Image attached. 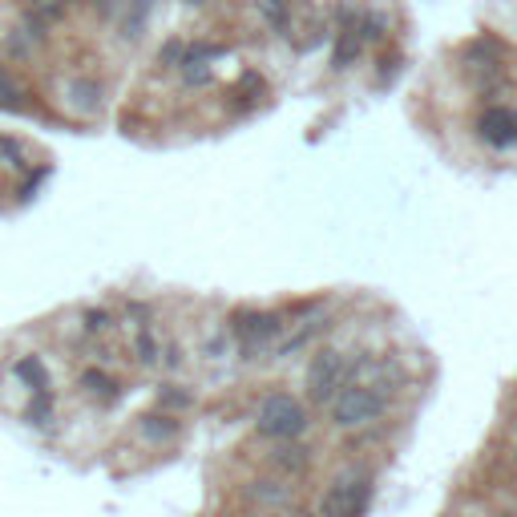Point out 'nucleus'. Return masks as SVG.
<instances>
[{
  "label": "nucleus",
  "mask_w": 517,
  "mask_h": 517,
  "mask_svg": "<svg viewBox=\"0 0 517 517\" xmlns=\"http://www.w3.org/2000/svg\"><path fill=\"white\" fill-rule=\"evenodd\" d=\"M247 494H251L258 505H279L283 497H287V485H279V489H275V481H255V485L247 489Z\"/></svg>",
  "instance_id": "a211bd4d"
},
{
  "label": "nucleus",
  "mask_w": 517,
  "mask_h": 517,
  "mask_svg": "<svg viewBox=\"0 0 517 517\" xmlns=\"http://www.w3.org/2000/svg\"><path fill=\"white\" fill-rule=\"evenodd\" d=\"M258 437L267 441H296L299 433L307 428V409L287 392H275L258 404V417H255Z\"/></svg>",
  "instance_id": "f257e3e1"
},
{
  "label": "nucleus",
  "mask_w": 517,
  "mask_h": 517,
  "mask_svg": "<svg viewBox=\"0 0 517 517\" xmlns=\"http://www.w3.org/2000/svg\"><path fill=\"white\" fill-rule=\"evenodd\" d=\"M183 5H191V8H202V5H211V0H183Z\"/></svg>",
  "instance_id": "a878e982"
},
{
  "label": "nucleus",
  "mask_w": 517,
  "mask_h": 517,
  "mask_svg": "<svg viewBox=\"0 0 517 517\" xmlns=\"http://www.w3.org/2000/svg\"><path fill=\"white\" fill-rule=\"evenodd\" d=\"M158 400L166 404V409H186V404H191L194 396H191V392H183V388H174V384H170V388H162V396H158Z\"/></svg>",
  "instance_id": "412c9836"
},
{
  "label": "nucleus",
  "mask_w": 517,
  "mask_h": 517,
  "mask_svg": "<svg viewBox=\"0 0 517 517\" xmlns=\"http://www.w3.org/2000/svg\"><path fill=\"white\" fill-rule=\"evenodd\" d=\"M368 502H372V477L348 469V473H340V477L332 481V489L324 494L320 513L315 517H364Z\"/></svg>",
  "instance_id": "7ed1b4c3"
},
{
  "label": "nucleus",
  "mask_w": 517,
  "mask_h": 517,
  "mask_svg": "<svg viewBox=\"0 0 517 517\" xmlns=\"http://www.w3.org/2000/svg\"><path fill=\"white\" fill-rule=\"evenodd\" d=\"M384 37V16L372 13L364 24H360V41H381Z\"/></svg>",
  "instance_id": "4be33fe9"
},
{
  "label": "nucleus",
  "mask_w": 517,
  "mask_h": 517,
  "mask_svg": "<svg viewBox=\"0 0 517 517\" xmlns=\"http://www.w3.org/2000/svg\"><path fill=\"white\" fill-rule=\"evenodd\" d=\"M134 348H137V360H142L146 368H154V364H158L162 348H158V335L150 332V324H142V327H137V340H134Z\"/></svg>",
  "instance_id": "4468645a"
},
{
  "label": "nucleus",
  "mask_w": 517,
  "mask_h": 517,
  "mask_svg": "<svg viewBox=\"0 0 517 517\" xmlns=\"http://www.w3.org/2000/svg\"><path fill=\"white\" fill-rule=\"evenodd\" d=\"M477 129H481V137H485L489 146L505 150V146L517 142V109H505V106L485 109V114L477 118Z\"/></svg>",
  "instance_id": "0eeeda50"
},
{
  "label": "nucleus",
  "mask_w": 517,
  "mask_h": 517,
  "mask_svg": "<svg viewBox=\"0 0 517 517\" xmlns=\"http://www.w3.org/2000/svg\"><path fill=\"white\" fill-rule=\"evenodd\" d=\"M360 45H364V41H360V29L356 24H343V33L340 37H335V53H332V69H348L352 61H356L360 57Z\"/></svg>",
  "instance_id": "f8f14e48"
},
{
  "label": "nucleus",
  "mask_w": 517,
  "mask_h": 517,
  "mask_svg": "<svg viewBox=\"0 0 517 517\" xmlns=\"http://www.w3.org/2000/svg\"><path fill=\"white\" fill-rule=\"evenodd\" d=\"M69 8H73V0H29V13H33V16H41L45 24L61 21Z\"/></svg>",
  "instance_id": "2eb2a0df"
},
{
  "label": "nucleus",
  "mask_w": 517,
  "mask_h": 517,
  "mask_svg": "<svg viewBox=\"0 0 517 517\" xmlns=\"http://www.w3.org/2000/svg\"><path fill=\"white\" fill-rule=\"evenodd\" d=\"M126 5H129V0H93V13H98L101 24H114V21H122Z\"/></svg>",
  "instance_id": "aec40b11"
},
{
  "label": "nucleus",
  "mask_w": 517,
  "mask_h": 517,
  "mask_svg": "<svg viewBox=\"0 0 517 517\" xmlns=\"http://www.w3.org/2000/svg\"><path fill=\"white\" fill-rule=\"evenodd\" d=\"M183 53H186L183 41H166V45H162V53H158V61L162 65H183Z\"/></svg>",
  "instance_id": "5701e85b"
},
{
  "label": "nucleus",
  "mask_w": 517,
  "mask_h": 517,
  "mask_svg": "<svg viewBox=\"0 0 517 517\" xmlns=\"http://www.w3.org/2000/svg\"><path fill=\"white\" fill-rule=\"evenodd\" d=\"M348 376H352L348 356L335 348H324L320 356L312 360V368H307V396H312L315 404H332L335 392L348 384Z\"/></svg>",
  "instance_id": "20e7f679"
},
{
  "label": "nucleus",
  "mask_w": 517,
  "mask_h": 517,
  "mask_svg": "<svg viewBox=\"0 0 517 517\" xmlns=\"http://www.w3.org/2000/svg\"><path fill=\"white\" fill-rule=\"evenodd\" d=\"M183 73H186V81H191V85L211 81V65H183Z\"/></svg>",
  "instance_id": "b1692460"
},
{
  "label": "nucleus",
  "mask_w": 517,
  "mask_h": 517,
  "mask_svg": "<svg viewBox=\"0 0 517 517\" xmlns=\"http://www.w3.org/2000/svg\"><path fill=\"white\" fill-rule=\"evenodd\" d=\"M16 376H24V381L33 384V392H45V388H49V372L41 368L37 356H24L21 364H16Z\"/></svg>",
  "instance_id": "dca6fc26"
},
{
  "label": "nucleus",
  "mask_w": 517,
  "mask_h": 517,
  "mask_svg": "<svg viewBox=\"0 0 517 517\" xmlns=\"http://www.w3.org/2000/svg\"><path fill=\"white\" fill-rule=\"evenodd\" d=\"M81 388L93 396V400H101V404L118 400V381H114V376H106L101 368H85V372H81Z\"/></svg>",
  "instance_id": "ddd939ff"
},
{
  "label": "nucleus",
  "mask_w": 517,
  "mask_h": 517,
  "mask_svg": "<svg viewBox=\"0 0 517 517\" xmlns=\"http://www.w3.org/2000/svg\"><path fill=\"white\" fill-rule=\"evenodd\" d=\"M150 13H154V0H129L126 13H122V41H142L146 24H150Z\"/></svg>",
  "instance_id": "1a4fd4ad"
},
{
  "label": "nucleus",
  "mask_w": 517,
  "mask_h": 517,
  "mask_svg": "<svg viewBox=\"0 0 517 517\" xmlns=\"http://www.w3.org/2000/svg\"><path fill=\"white\" fill-rule=\"evenodd\" d=\"M178 428H183V425H178L174 417H166V412H150V417H142V420H137V433H142L150 445L174 441V437H178Z\"/></svg>",
  "instance_id": "9d476101"
},
{
  "label": "nucleus",
  "mask_w": 517,
  "mask_h": 517,
  "mask_svg": "<svg viewBox=\"0 0 517 517\" xmlns=\"http://www.w3.org/2000/svg\"><path fill=\"white\" fill-rule=\"evenodd\" d=\"M101 106H106V89H101L98 81H89V77H77V81L65 85V109L77 118H93L101 114Z\"/></svg>",
  "instance_id": "6e6552de"
},
{
  "label": "nucleus",
  "mask_w": 517,
  "mask_h": 517,
  "mask_svg": "<svg viewBox=\"0 0 517 517\" xmlns=\"http://www.w3.org/2000/svg\"><path fill=\"white\" fill-rule=\"evenodd\" d=\"M230 332H235V340H239V348H243V356L255 360L258 352H267L275 340H279L283 320H279L275 312H239Z\"/></svg>",
  "instance_id": "39448f33"
},
{
  "label": "nucleus",
  "mask_w": 517,
  "mask_h": 517,
  "mask_svg": "<svg viewBox=\"0 0 517 517\" xmlns=\"http://www.w3.org/2000/svg\"><path fill=\"white\" fill-rule=\"evenodd\" d=\"M109 312H85V332H106Z\"/></svg>",
  "instance_id": "393cba45"
},
{
  "label": "nucleus",
  "mask_w": 517,
  "mask_h": 517,
  "mask_svg": "<svg viewBox=\"0 0 517 517\" xmlns=\"http://www.w3.org/2000/svg\"><path fill=\"white\" fill-rule=\"evenodd\" d=\"M381 412H384V396L372 392V388H364V384H356V381L343 384L332 400V420H335V428H343V433L368 428L372 420H381Z\"/></svg>",
  "instance_id": "f03ea898"
},
{
  "label": "nucleus",
  "mask_w": 517,
  "mask_h": 517,
  "mask_svg": "<svg viewBox=\"0 0 517 517\" xmlns=\"http://www.w3.org/2000/svg\"><path fill=\"white\" fill-rule=\"evenodd\" d=\"M0 166L24 170V146L13 142V137H5V134H0Z\"/></svg>",
  "instance_id": "6ab92c4d"
},
{
  "label": "nucleus",
  "mask_w": 517,
  "mask_h": 517,
  "mask_svg": "<svg viewBox=\"0 0 517 517\" xmlns=\"http://www.w3.org/2000/svg\"><path fill=\"white\" fill-rule=\"evenodd\" d=\"M21 109H29V93H24V85L0 65V114H21Z\"/></svg>",
  "instance_id": "9b49d317"
},
{
  "label": "nucleus",
  "mask_w": 517,
  "mask_h": 517,
  "mask_svg": "<svg viewBox=\"0 0 517 517\" xmlns=\"http://www.w3.org/2000/svg\"><path fill=\"white\" fill-rule=\"evenodd\" d=\"M275 465L287 473H304L307 469V449H299V445H283L279 453H275Z\"/></svg>",
  "instance_id": "f3484780"
},
{
  "label": "nucleus",
  "mask_w": 517,
  "mask_h": 517,
  "mask_svg": "<svg viewBox=\"0 0 517 517\" xmlns=\"http://www.w3.org/2000/svg\"><path fill=\"white\" fill-rule=\"evenodd\" d=\"M45 37H49V24L41 21V16L24 13L21 21L5 33V41H0V45H5V57H13V61H29V57L41 53Z\"/></svg>",
  "instance_id": "423d86ee"
}]
</instances>
